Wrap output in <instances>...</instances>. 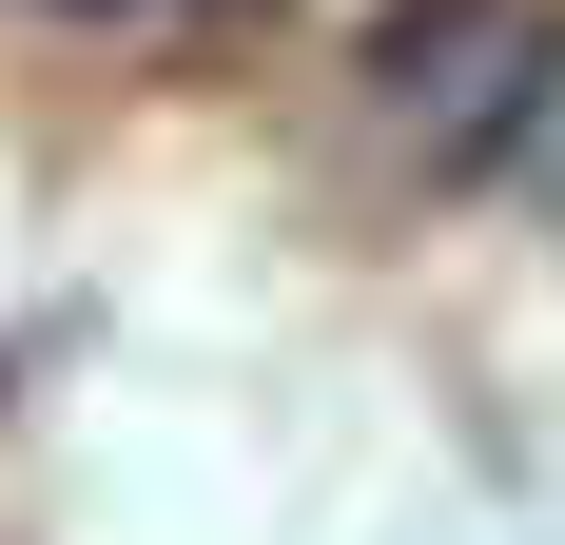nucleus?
<instances>
[{"label": "nucleus", "mask_w": 565, "mask_h": 545, "mask_svg": "<svg viewBox=\"0 0 565 545\" xmlns=\"http://www.w3.org/2000/svg\"><path fill=\"white\" fill-rule=\"evenodd\" d=\"M58 20H137V0H58Z\"/></svg>", "instance_id": "nucleus-1"}]
</instances>
